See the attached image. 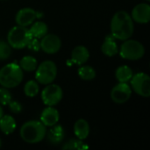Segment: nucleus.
Masks as SVG:
<instances>
[{
  "mask_svg": "<svg viewBox=\"0 0 150 150\" xmlns=\"http://www.w3.org/2000/svg\"><path fill=\"white\" fill-rule=\"evenodd\" d=\"M111 32L117 40L129 39L134 33V22L131 16L124 11L115 13L111 21Z\"/></svg>",
  "mask_w": 150,
  "mask_h": 150,
  "instance_id": "obj_1",
  "label": "nucleus"
},
{
  "mask_svg": "<svg viewBox=\"0 0 150 150\" xmlns=\"http://www.w3.org/2000/svg\"><path fill=\"white\" fill-rule=\"evenodd\" d=\"M19 133L24 142L30 144H35L45 138L47 131L41 121L31 120L25 122L21 127Z\"/></svg>",
  "mask_w": 150,
  "mask_h": 150,
  "instance_id": "obj_2",
  "label": "nucleus"
},
{
  "mask_svg": "<svg viewBox=\"0 0 150 150\" xmlns=\"http://www.w3.org/2000/svg\"><path fill=\"white\" fill-rule=\"evenodd\" d=\"M23 80V70L16 63H9L0 69V84L5 88H14Z\"/></svg>",
  "mask_w": 150,
  "mask_h": 150,
  "instance_id": "obj_3",
  "label": "nucleus"
},
{
  "mask_svg": "<svg viewBox=\"0 0 150 150\" xmlns=\"http://www.w3.org/2000/svg\"><path fill=\"white\" fill-rule=\"evenodd\" d=\"M33 38L29 29L25 26L17 25L12 27L7 35L9 45L16 49H21L27 47L29 41Z\"/></svg>",
  "mask_w": 150,
  "mask_h": 150,
  "instance_id": "obj_4",
  "label": "nucleus"
},
{
  "mask_svg": "<svg viewBox=\"0 0 150 150\" xmlns=\"http://www.w3.org/2000/svg\"><path fill=\"white\" fill-rule=\"evenodd\" d=\"M145 54V48L142 43L134 40H126L121 45L120 54L123 59L135 61L141 59Z\"/></svg>",
  "mask_w": 150,
  "mask_h": 150,
  "instance_id": "obj_5",
  "label": "nucleus"
},
{
  "mask_svg": "<svg viewBox=\"0 0 150 150\" xmlns=\"http://www.w3.org/2000/svg\"><path fill=\"white\" fill-rule=\"evenodd\" d=\"M57 75V67L52 61H45L38 67L35 78L41 84L52 83Z\"/></svg>",
  "mask_w": 150,
  "mask_h": 150,
  "instance_id": "obj_6",
  "label": "nucleus"
},
{
  "mask_svg": "<svg viewBox=\"0 0 150 150\" xmlns=\"http://www.w3.org/2000/svg\"><path fill=\"white\" fill-rule=\"evenodd\" d=\"M131 80V85L133 90L140 96L149 98L150 96V77L149 75L143 72H140L136 75H133Z\"/></svg>",
  "mask_w": 150,
  "mask_h": 150,
  "instance_id": "obj_7",
  "label": "nucleus"
},
{
  "mask_svg": "<svg viewBox=\"0 0 150 150\" xmlns=\"http://www.w3.org/2000/svg\"><path fill=\"white\" fill-rule=\"evenodd\" d=\"M62 98V90L57 84H48L41 93L43 103L48 106H54L60 103Z\"/></svg>",
  "mask_w": 150,
  "mask_h": 150,
  "instance_id": "obj_8",
  "label": "nucleus"
},
{
  "mask_svg": "<svg viewBox=\"0 0 150 150\" xmlns=\"http://www.w3.org/2000/svg\"><path fill=\"white\" fill-rule=\"evenodd\" d=\"M132 90L127 83H120L115 85L111 91V98L117 104L126 103L131 97Z\"/></svg>",
  "mask_w": 150,
  "mask_h": 150,
  "instance_id": "obj_9",
  "label": "nucleus"
},
{
  "mask_svg": "<svg viewBox=\"0 0 150 150\" xmlns=\"http://www.w3.org/2000/svg\"><path fill=\"white\" fill-rule=\"evenodd\" d=\"M40 48L47 54L57 53L62 46L60 38L55 34H46L42 37L40 42Z\"/></svg>",
  "mask_w": 150,
  "mask_h": 150,
  "instance_id": "obj_10",
  "label": "nucleus"
},
{
  "mask_svg": "<svg viewBox=\"0 0 150 150\" xmlns=\"http://www.w3.org/2000/svg\"><path fill=\"white\" fill-rule=\"evenodd\" d=\"M132 19L139 24H147L150 20V6L148 4H140L132 11Z\"/></svg>",
  "mask_w": 150,
  "mask_h": 150,
  "instance_id": "obj_11",
  "label": "nucleus"
},
{
  "mask_svg": "<svg viewBox=\"0 0 150 150\" xmlns=\"http://www.w3.org/2000/svg\"><path fill=\"white\" fill-rule=\"evenodd\" d=\"M37 18V12L32 8H23L19 10L16 15V22L18 25L27 26L34 21Z\"/></svg>",
  "mask_w": 150,
  "mask_h": 150,
  "instance_id": "obj_12",
  "label": "nucleus"
},
{
  "mask_svg": "<svg viewBox=\"0 0 150 150\" xmlns=\"http://www.w3.org/2000/svg\"><path fill=\"white\" fill-rule=\"evenodd\" d=\"M59 119V112L55 108H53V106L45 108L40 114V121L45 127H53L56 125Z\"/></svg>",
  "mask_w": 150,
  "mask_h": 150,
  "instance_id": "obj_13",
  "label": "nucleus"
},
{
  "mask_svg": "<svg viewBox=\"0 0 150 150\" xmlns=\"http://www.w3.org/2000/svg\"><path fill=\"white\" fill-rule=\"evenodd\" d=\"M89 50L83 46L76 47L71 53V61L77 65L84 64L89 60Z\"/></svg>",
  "mask_w": 150,
  "mask_h": 150,
  "instance_id": "obj_14",
  "label": "nucleus"
},
{
  "mask_svg": "<svg viewBox=\"0 0 150 150\" xmlns=\"http://www.w3.org/2000/svg\"><path fill=\"white\" fill-rule=\"evenodd\" d=\"M64 136H65L64 129L60 125H56V126L54 125V127L53 126V127L47 133V140L50 143L54 145L60 144L63 141Z\"/></svg>",
  "mask_w": 150,
  "mask_h": 150,
  "instance_id": "obj_15",
  "label": "nucleus"
},
{
  "mask_svg": "<svg viewBox=\"0 0 150 150\" xmlns=\"http://www.w3.org/2000/svg\"><path fill=\"white\" fill-rule=\"evenodd\" d=\"M101 50L104 54H105L106 56H110V57L118 54V52H119L118 46L115 41V38L112 34L106 36V38L101 47Z\"/></svg>",
  "mask_w": 150,
  "mask_h": 150,
  "instance_id": "obj_16",
  "label": "nucleus"
},
{
  "mask_svg": "<svg viewBox=\"0 0 150 150\" xmlns=\"http://www.w3.org/2000/svg\"><path fill=\"white\" fill-rule=\"evenodd\" d=\"M74 133L79 140H84L90 133V126L85 120L80 119L74 125Z\"/></svg>",
  "mask_w": 150,
  "mask_h": 150,
  "instance_id": "obj_17",
  "label": "nucleus"
},
{
  "mask_svg": "<svg viewBox=\"0 0 150 150\" xmlns=\"http://www.w3.org/2000/svg\"><path fill=\"white\" fill-rule=\"evenodd\" d=\"M16 129V121L11 115H4L0 118V130L5 134H12Z\"/></svg>",
  "mask_w": 150,
  "mask_h": 150,
  "instance_id": "obj_18",
  "label": "nucleus"
},
{
  "mask_svg": "<svg viewBox=\"0 0 150 150\" xmlns=\"http://www.w3.org/2000/svg\"><path fill=\"white\" fill-rule=\"evenodd\" d=\"M47 30H48V27H47V24L44 22H41V21L35 22L34 24L32 25L31 28L29 29L32 36L33 38H37V39L42 38L44 35H46L47 33Z\"/></svg>",
  "mask_w": 150,
  "mask_h": 150,
  "instance_id": "obj_19",
  "label": "nucleus"
},
{
  "mask_svg": "<svg viewBox=\"0 0 150 150\" xmlns=\"http://www.w3.org/2000/svg\"><path fill=\"white\" fill-rule=\"evenodd\" d=\"M115 76L120 83H127L133 76V70L127 65L119 67L116 69Z\"/></svg>",
  "mask_w": 150,
  "mask_h": 150,
  "instance_id": "obj_20",
  "label": "nucleus"
},
{
  "mask_svg": "<svg viewBox=\"0 0 150 150\" xmlns=\"http://www.w3.org/2000/svg\"><path fill=\"white\" fill-rule=\"evenodd\" d=\"M19 66L22 69V70L33 71L37 68V61L34 57L30 56V55H26V56H24L20 60Z\"/></svg>",
  "mask_w": 150,
  "mask_h": 150,
  "instance_id": "obj_21",
  "label": "nucleus"
},
{
  "mask_svg": "<svg viewBox=\"0 0 150 150\" xmlns=\"http://www.w3.org/2000/svg\"><path fill=\"white\" fill-rule=\"evenodd\" d=\"M78 76L83 79L86 81H91L95 78L96 76V71L95 69L91 66H82L78 69Z\"/></svg>",
  "mask_w": 150,
  "mask_h": 150,
  "instance_id": "obj_22",
  "label": "nucleus"
},
{
  "mask_svg": "<svg viewBox=\"0 0 150 150\" xmlns=\"http://www.w3.org/2000/svg\"><path fill=\"white\" fill-rule=\"evenodd\" d=\"M62 149H77V150H83V149H88L89 146L86 145L84 142H82V140H76V139H71L69 141H68L66 143H64V145L62 148Z\"/></svg>",
  "mask_w": 150,
  "mask_h": 150,
  "instance_id": "obj_23",
  "label": "nucleus"
},
{
  "mask_svg": "<svg viewBox=\"0 0 150 150\" xmlns=\"http://www.w3.org/2000/svg\"><path fill=\"white\" fill-rule=\"evenodd\" d=\"M24 92L27 97H30V98L35 97L39 92V85H38L37 82H35L33 80L28 81L25 84Z\"/></svg>",
  "mask_w": 150,
  "mask_h": 150,
  "instance_id": "obj_24",
  "label": "nucleus"
},
{
  "mask_svg": "<svg viewBox=\"0 0 150 150\" xmlns=\"http://www.w3.org/2000/svg\"><path fill=\"white\" fill-rule=\"evenodd\" d=\"M11 54V48L8 42L0 40V60L4 61L10 57Z\"/></svg>",
  "mask_w": 150,
  "mask_h": 150,
  "instance_id": "obj_25",
  "label": "nucleus"
},
{
  "mask_svg": "<svg viewBox=\"0 0 150 150\" xmlns=\"http://www.w3.org/2000/svg\"><path fill=\"white\" fill-rule=\"evenodd\" d=\"M11 101V95L7 88H0V104L3 105H7Z\"/></svg>",
  "mask_w": 150,
  "mask_h": 150,
  "instance_id": "obj_26",
  "label": "nucleus"
},
{
  "mask_svg": "<svg viewBox=\"0 0 150 150\" xmlns=\"http://www.w3.org/2000/svg\"><path fill=\"white\" fill-rule=\"evenodd\" d=\"M8 105L10 107V110L13 113H19L22 111V106L18 101H11Z\"/></svg>",
  "mask_w": 150,
  "mask_h": 150,
  "instance_id": "obj_27",
  "label": "nucleus"
},
{
  "mask_svg": "<svg viewBox=\"0 0 150 150\" xmlns=\"http://www.w3.org/2000/svg\"><path fill=\"white\" fill-rule=\"evenodd\" d=\"M27 47H28L30 49L33 50V51H39L40 48V41L38 40L37 38H33H33L31 39V40L29 41Z\"/></svg>",
  "mask_w": 150,
  "mask_h": 150,
  "instance_id": "obj_28",
  "label": "nucleus"
},
{
  "mask_svg": "<svg viewBox=\"0 0 150 150\" xmlns=\"http://www.w3.org/2000/svg\"><path fill=\"white\" fill-rule=\"evenodd\" d=\"M3 116V108L1 107V105H0V118Z\"/></svg>",
  "mask_w": 150,
  "mask_h": 150,
  "instance_id": "obj_29",
  "label": "nucleus"
},
{
  "mask_svg": "<svg viewBox=\"0 0 150 150\" xmlns=\"http://www.w3.org/2000/svg\"><path fill=\"white\" fill-rule=\"evenodd\" d=\"M1 146H2V142H1V139H0V148H1Z\"/></svg>",
  "mask_w": 150,
  "mask_h": 150,
  "instance_id": "obj_30",
  "label": "nucleus"
},
{
  "mask_svg": "<svg viewBox=\"0 0 150 150\" xmlns=\"http://www.w3.org/2000/svg\"><path fill=\"white\" fill-rule=\"evenodd\" d=\"M147 1H149V0H147Z\"/></svg>",
  "mask_w": 150,
  "mask_h": 150,
  "instance_id": "obj_31",
  "label": "nucleus"
}]
</instances>
